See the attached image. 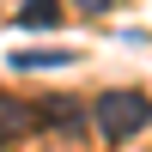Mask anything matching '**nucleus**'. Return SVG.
<instances>
[{
	"mask_svg": "<svg viewBox=\"0 0 152 152\" xmlns=\"http://www.w3.org/2000/svg\"><path fill=\"white\" fill-rule=\"evenodd\" d=\"M91 128L104 140H134L140 128H152V97L134 91V85H116V91L91 97Z\"/></svg>",
	"mask_w": 152,
	"mask_h": 152,
	"instance_id": "obj_1",
	"label": "nucleus"
},
{
	"mask_svg": "<svg viewBox=\"0 0 152 152\" xmlns=\"http://www.w3.org/2000/svg\"><path fill=\"white\" fill-rule=\"evenodd\" d=\"M6 61H12L18 73H43V67H73L79 55H73V49H12Z\"/></svg>",
	"mask_w": 152,
	"mask_h": 152,
	"instance_id": "obj_2",
	"label": "nucleus"
},
{
	"mask_svg": "<svg viewBox=\"0 0 152 152\" xmlns=\"http://www.w3.org/2000/svg\"><path fill=\"white\" fill-rule=\"evenodd\" d=\"M37 122H49V128H61V134H79L85 128V110L73 104V97H49V104L37 110Z\"/></svg>",
	"mask_w": 152,
	"mask_h": 152,
	"instance_id": "obj_3",
	"label": "nucleus"
},
{
	"mask_svg": "<svg viewBox=\"0 0 152 152\" xmlns=\"http://www.w3.org/2000/svg\"><path fill=\"white\" fill-rule=\"evenodd\" d=\"M37 128V110L18 104V97H0V140H18V134Z\"/></svg>",
	"mask_w": 152,
	"mask_h": 152,
	"instance_id": "obj_4",
	"label": "nucleus"
},
{
	"mask_svg": "<svg viewBox=\"0 0 152 152\" xmlns=\"http://www.w3.org/2000/svg\"><path fill=\"white\" fill-rule=\"evenodd\" d=\"M18 24H24V31H61V0H24V6H18Z\"/></svg>",
	"mask_w": 152,
	"mask_h": 152,
	"instance_id": "obj_5",
	"label": "nucleus"
},
{
	"mask_svg": "<svg viewBox=\"0 0 152 152\" xmlns=\"http://www.w3.org/2000/svg\"><path fill=\"white\" fill-rule=\"evenodd\" d=\"M73 6H79V12H104L110 0H73Z\"/></svg>",
	"mask_w": 152,
	"mask_h": 152,
	"instance_id": "obj_6",
	"label": "nucleus"
}]
</instances>
